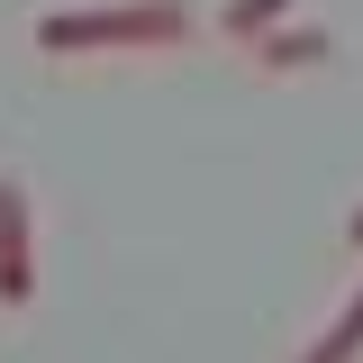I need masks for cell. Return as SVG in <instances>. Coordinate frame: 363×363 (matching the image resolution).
I'll list each match as a JSON object with an SVG mask.
<instances>
[{
    "instance_id": "obj_3",
    "label": "cell",
    "mask_w": 363,
    "mask_h": 363,
    "mask_svg": "<svg viewBox=\"0 0 363 363\" xmlns=\"http://www.w3.org/2000/svg\"><path fill=\"white\" fill-rule=\"evenodd\" d=\"M327 28H309V18H281V28H272V37H255V55H264L272 73H300V64H327Z\"/></svg>"
},
{
    "instance_id": "obj_5",
    "label": "cell",
    "mask_w": 363,
    "mask_h": 363,
    "mask_svg": "<svg viewBox=\"0 0 363 363\" xmlns=\"http://www.w3.org/2000/svg\"><path fill=\"white\" fill-rule=\"evenodd\" d=\"M354 354H363V291H354V300H345L336 318H327V336H318L300 363H354Z\"/></svg>"
},
{
    "instance_id": "obj_1",
    "label": "cell",
    "mask_w": 363,
    "mask_h": 363,
    "mask_svg": "<svg viewBox=\"0 0 363 363\" xmlns=\"http://www.w3.org/2000/svg\"><path fill=\"white\" fill-rule=\"evenodd\" d=\"M191 28L182 0H100V9H45L37 45L45 55H91V45H173Z\"/></svg>"
},
{
    "instance_id": "obj_4",
    "label": "cell",
    "mask_w": 363,
    "mask_h": 363,
    "mask_svg": "<svg viewBox=\"0 0 363 363\" xmlns=\"http://www.w3.org/2000/svg\"><path fill=\"white\" fill-rule=\"evenodd\" d=\"M291 9H300V0H227V9H218V28H227V45H255V37H272Z\"/></svg>"
},
{
    "instance_id": "obj_2",
    "label": "cell",
    "mask_w": 363,
    "mask_h": 363,
    "mask_svg": "<svg viewBox=\"0 0 363 363\" xmlns=\"http://www.w3.org/2000/svg\"><path fill=\"white\" fill-rule=\"evenodd\" d=\"M0 300L28 309L37 300V236H28V182L0 173Z\"/></svg>"
},
{
    "instance_id": "obj_6",
    "label": "cell",
    "mask_w": 363,
    "mask_h": 363,
    "mask_svg": "<svg viewBox=\"0 0 363 363\" xmlns=\"http://www.w3.org/2000/svg\"><path fill=\"white\" fill-rule=\"evenodd\" d=\"M345 236H354V245H363V200H354V218H345Z\"/></svg>"
}]
</instances>
